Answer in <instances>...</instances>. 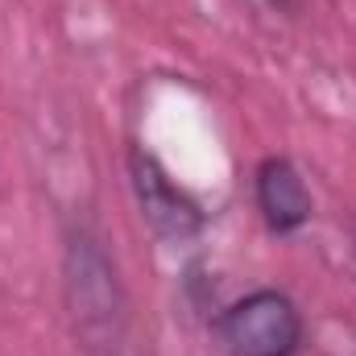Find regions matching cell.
Here are the masks:
<instances>
[{
  "label": "cell",
  "mask_w": 356,
  "mask_h": 356,
  "mask_svg": "<svg viewBox=\"0 0 356 356\" xmlns=\"http://www.w3.org/2000/svg\"><path fill=\"white\" fill-rule=\"evenodd\" d=\"M253 195H257V211H261L266 228L277 232V236L298 232L311 220V211H315V199H311L307 178L298 175V166L290 158H277V154L257 166Z\"/></svg>",
  "instance_id": "obj_4"
},
{
  "label": "cell",
  "mask_w": 356,
  "mask_h": 356,
  "mask_svg": "<svg viewBox=\"0 0 356 356\" xmlns=\"http://www.w3.org/2000/svg\"><path fill=\"white\" fill-rule=\"evenodd\" d=\"M129 175H133V191H137V203H141L145 224H149L162 241H191V236L203 232V211H199V203L166 175V166H162L154 154L133 149Z\"/></svg>",
  "instance_id": "obj_3"
},
{
  "label": "cell",
  "mask_w": 356,
  "mask_h": 356,
  "mask_svg": "<svg viewBox=\"0 0 356 356\" xmlns=\"http://www.w3.org/2000/svg\"><path fill=\"white\" fill-rule=\"evenodd\" d=\"M67 302L88 348H116L124 336V290L99 241L79 232L67 245Z\"/></svg>",
  "instance_id": "obj_1"
},
{
  "label": "cell",
  "mask_w": 356,
  "mask_h": 356,
  "mask_svg": "<svg viewBox=\"0 0 356 356\" xmlns=\"http://www.w3.org/2000/svg\"><path fill=\"white\" fill-rule=\"evenodd\" d=\"M348 245H353V266H356V220H353V228H348Z\"/></svg>",
  "instance_id": "obj_5"
},
{
  "label": "cell",
  "mask_w": 356,
  "mask_h": 356,
  "mask_svg": "<svg viewBox=\"0 0 356 356\" xmlns=\"http://www.w3.org/2000/svg\"><path fill=\"white\" fill-rule=\"evenodd\" d=\"M220 344L228 356H298L302 315L282 290H253L220 315Z\"/></svg>",
  "instance_id": "obj_2"
}]
</instances>
